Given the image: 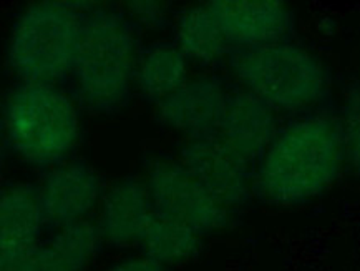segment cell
<instances>
[{"instance_id":"16","label":"cell","mask_w":360,"mask_h":271,"mask_svg":"<svg viewBox=\"0 0 360 271\" xmlns=\"http://www.w3.org/2000/svg\"><path fill=\"white\" fill-rule=\"evenodd\" d=\"M176 45L188 58L211 65L228 53L218 22L207 6H195L183 11L176 18Z\"/></svg>"},{"instance_id":"13","label":"cell","mask_w":360,"mask_h":271,"mask_svg":"<svg viewBox=\"0 0 360 271\" xmlns=\"http://www.w3.org/2000/svg\"><path fill=\"white\" fill-rule=\"evenodd\" d=\"M47 227L39 190L12 185L0 196V261L34 256Z\"/></svg>"},{"instance_id":"12","label":"cell","mask_w":360,"mask_h":271,"mask_svg":"<svg viewBox=\"0 0 360 271\" xmlns=\"http://www.w3.org/2000/svg\"><path fill=\"white\" fill-rule=\"evenodd\" d=\"M278 133L274 108L248 90L228 95L218 139L234 153L248 163L259 162Z\"/></svg>"},{"instance_id":"9","label":"cell","mask_w":360,"mask_h":271,"mask_svg":"<svg viewBox=\"0 0 360 271\" xmlns=\"http://www.w3.org/2000/svg\"><path fill=\"white\" fill-rule=\"evenodd\" d=\"M101 178L89 163H62L50 168L39 188V200L49 227L62 228L86 222L103 196Z\"/></svg>"},{"instance_id":"19","label":"cell","mask_w":360,"mask_h":271,"mask_svg":"<svg viewBox=\"0 0 360 271\" xmlns=\"http://www.w3.org/2000/svg\"><path fill=\"white\" fill-rule=\"evenodd\" d=\"M128 17L133 18L131 22H136L146 29L161 30L168 25V15L166 8L160 2L155 0H135V2L127 4Z\"/></svg>"},{"instance_id":"5","label":"cell","mask_w":360,"mask_h":271,"mask_svg":"<svg viewBox=\"0 0 360 271\" xmlns=\"http://www.w3.org/2000/svg\"><path fill=\"white\" fill-rule=\"evenodd\" d=\"M229 67L244 90L274 110L307 108L319 102L327 89L319 58L290 42L233 50Z\"/></svg>"},{"instance_id":"18","label":"cell","mask_w":360,"mask_h":271,"mask_svg":"<svg viewBox=\"0 0 360 271\" xmlns=\"http://www.w3.org/2000/svg\"><path fill=\"white\" fill-rule=\"evenodd\" d=\"M339 128L345 162L360 177V85L352 87L345 94Z\"/></svg>"},{"instance_id":"8","label":"cell","mask_w":360,"mask_h":271,"mask_svg":"<svg viewBox=\"0 0 360 271\" xmlns=\"http://www.w3.org/2000/svg\"><path fill=\"white\" fill-rule=\"evenodd\" d=\"M228 95L216 77H196L156 105V120L188 140L213 139L218 137Z\"/></svg>"},{"instance_id":"14","label":"cell","mask_w":360,"mask_h":271,"mask_svg":"<svg viewBox=\"0 0 360 271\" xmlns=\"http://www.w3.org/2000/svg\"><path fill=\"white\" fill-rule=\"evenodd\" d=\"M95 222H80L55 229L35 251L39 271H89L103 248Z\"/></svg>"},{"instance_id":"7","label":"cell","mask_w":360,"mask_h":271,"mask_svg":"<svg viewBox=\"0 0 360 271\" xmlns=\"http://www.w3.org/2000/svg\"><path fill=\"white\" fill-rule=\"evenodd\" d=\"M179 163L229 211L241 208L251 198V163L228 149L218 137L184 141L179 149Z\"/></svg>"},{"instance_id":"4","label":"cell","mask_w":360,"mask_h":271,"mask_svg":"<svg viewBox=\"0 0 360 271\" xmlns=\"http://www.w3.org/2000/svg\"><path fill=\"white\" fill-rule=\"evenodd\" d=\"M78 2H35L13 20L7 65L25 84L57 85L73 70L85 13Z\"/></svg>"},{"instance_id":"3","label":"cell","mask_w":360,"mask_h":271,"mask_svg":"<svg viewBox=\"0 0 360 271\" xmlns=\"http://www.w3.org/2000/svg\"><path fill=\"white\" fill-rule=\"evenodd\" d=\"M2 130L8 150L22 163L55 168L80 141V113L58 85L20 82L4 102Z\"/></svg>"},{"instance_id":"1","label":"cell","mask_w":360,"mask_h":271,"mask_svg":"<svg viewBox=\"0 0 360 271\" xmlns=\"http://www.w3.org/2000/svg\"><path fill=\"white\" fill-rule=\"evenodd\" d=\"M344 160L339 122L326 115L299 118L279 130L259 160L254 191L272 205L307 203L329 190Z\"/></svg>"},{"instance_id":"11","label":"cell","mask_w":360,"mask_h":271,"mask_svg":"<svg viewBox=\"0 0 360 271\" xmlns=\"http://www.w3.org/2000/svg\"><path fill=\"white\" fill-rule=\"evenodd\" d=\"M155 217L145 182L124 177L105 190L95 225L105 245L128 248L141 245Z\"/></svg>"},{"instance_id":"21","label":"cell","mask_w":360,"mask_h":271,"mask_svg":"<svg viewBox=\"0 0 360 271\" xmlns=\"http://www.w3.org/2000/svg\"><path fill=\"white\" fill-rule=\"evenodd\" d=\"M0 271H39V266H37L34 255L29 258L0 261Z\"/></svg>"},{"instance_id":"6","label":"cell","mask_w":360,"mask_h":271,"mask_svg":"<svg viewBox=\"0 0 360 271\" xmlns=\"http://www.w3.org/2000/svg\"><path fill=\"white\" fill-rule=\"evenodd\" d=\"M145 185L156 217L188 225L201 237L224 232L233 222V211L219 205L179 160L155 158Z\"/></svg>"},{"instance_id":"15","label":"cell","mask_w":360,"mask_h":271,"mask_svg":"<svg viewBox=\"0 0 360 271\" xmlns=\"http://www.w3.org/2000/svg\"><path fill=\"white\" fill-rule=\"evenodd\" d=\"M188 82V57L174 44L158 42L143 50L135 87L143 99L158 105Z\"/></svg>"},{"instance_id":"2","label":"cell","mask_w":360,"mask_h":271,"mask_svg":"<svg viewBox=\"0 0 360 271\" xmlns=\"http://www.w3.org/2000/svg\"><path fill=\"white\" fill-rule=\"evenodd\" d=\"M140 53L133 22L113 8H91L82 24L72 77L80 103L95 113L130 102Z\"/></svg>"},{"instance_id":"17","label":"cell","mask_w":360,"mask_h":271,"mask_svg":"<svg viewBox=\"0 0 360 271\" xmlns=\"http://www.w3.org/2000/svg\"><path fill=\"white\" fill-rule=\"evenodd\" d=\"M201 238L188 225L155 217L140 246L143 255L166 268L195 258L201 250Z\"/></svg>"},{"instance_id":"20","label":"cell","mask_w":360,"mask_h":271,"mask_svg":"<svg viewBox=\"0 0 360 271\" xmlns=\"http://www.w3.org/2000/svg\"><path fill=\"white\" fill-rule=\"evenodd\" d=\"M103 271H165V268L148 258L146 255L136 253L123 256V258L107 266Z\"/></svg>"},{"instance_id":"10","label":"cell","mask_w":360,"mask_h":271,"mask_svg":"<svg viewBox=\"0 0 360 271\" xmlns=\"http://www.w3.org/2000/svg\"><path fill=\"white\" fill-rule=\"evenodd\" d=\"M206 6L236 49L285 42L292 30V13L278 0H211Z\"/></svg>"}]
</instances>
